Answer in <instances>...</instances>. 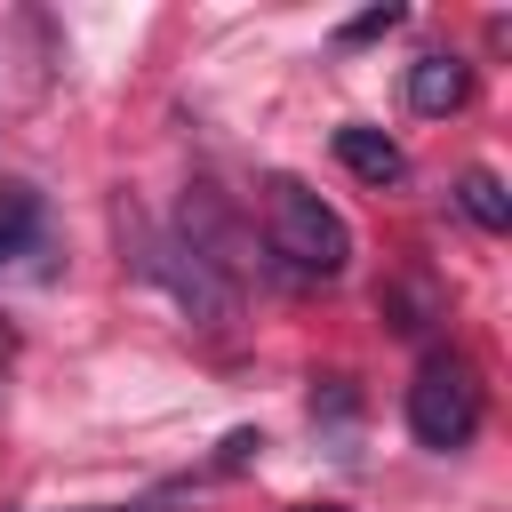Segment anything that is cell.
Here are the masks:
<instances>
[{
  "label": "cell",
  "mask_w": 512,
  "mask_h": 512,
  "mask_svg": "<svg viewBox=\"0 0 512 512\" xmlns=\"http://www.w3.org/2000/svg\"><path fill=\"white\" fill-rule=\"evenodd\" d=\"M264 240H272V256L296 280H336L352 264V224L312 184H296V176H272L264 184Z\"/></svg>",
  "instance_id": "6da1fadb"
},
{
  "label": "cell",
  "mask_w": 512,
  "mask_h": 512,
  "mask_svg": "<svg viewBox=\"0 0 512 512\" xmlns=\"http://www.w3.org/2000/svg\"><path fill=\"white\" fill-rule=\"evenodd\" d=\"M480 416H488L480 368H472L464 352H432V360L416 368V384H408V432L448 456V448H464V440L480 432Z\"/></svg>",
  "instance_id": "7a4b0ae2"
},
{
  "label": "cell",
  "mask_w": 512,
  "mask_h": 512,
  "mask_svg": "<svg viewBox=\"0 0 512 512\" xmlns=\"http://www.w3.org/2000/svg\"><path fill=\"white\" fill-rule=\"evenodd\" d=\"M464 96H472V64L464 56H416L408 64V112L448 120V112H464Z\"/></svg>",
  "instance_id": "3957f363"
},
{
  "label": "cell",
  "mask_w": 512,
  "mask_h": 512,
  "mask_svg": "<svg viewBox=\"0 0 512 512\" xmlns=\"http://www.w3.org/2000/svg\"><path fill=\"white\" fill-rule=\"evenodd\" d=\"M336 160H344V168H352L360 184H376V192L408 176V160H400V144H392L384 128H360V120H352V128H336Z\"/></svg>",
  "instance_id": "277c9868"
},
{
  "label": "cell",
  "mask_w": 512,
  "mask_h": 512,
  "mask_svg": "<svg viewBox=\"0 0 512 512\" xmlns=\"http://www.w3.org/2000/svg\"><path fill=\"white\" fill-rule=\"evenodd\" d=\"M40 240V192L24 176H0V272Z\"/></svg>",
  "instance_id": "5b68a950"
},
{
  "label": "cell",
  "mask_w": 512,
  "mask_h": 512,
  "mask_svg": "<svg viewBox=\"0 0 512 512\" xmlns=\"http://www.w3.org/2000/svg\"><path fill=\"white\" fill-rule=\"evenodd\" d=\"M456 208H464L480 232H504V224H512V200H504V184H496L488 168H472V176L456 184Z\"/></svg>",
  "instance_id": "8992f818"
},
{
  "label": "cell",
  "mask_w": 512,
  "mask_h": 512,
  "mask_svg": "<svg viewBox=\"0 0 512 512\" xmlns=\"http://www.w3.org/2000/svg\"><path fill=\"white\" fill-rule=\"evenodd\" d=\"M392 24H400V8H368V16L344 24V40H376V32H392Z\"/></svg>",
  "instance_id": "52a82bcc"
},
{
  "label": "cell",
  "mask_w": 512,
  "mask_h": 512,
  "mask_svg": "<svg viewBox=\"0 0 512 512\" xmlns=\"http://www.w3.org/2000/svg\"><path fill=\"white\" fill-rule=\"evenodd\" d=\"M304 512H328V504H304Z\"/></svg>",
  "instance_id": "ba28073f"
}]
</instances>
